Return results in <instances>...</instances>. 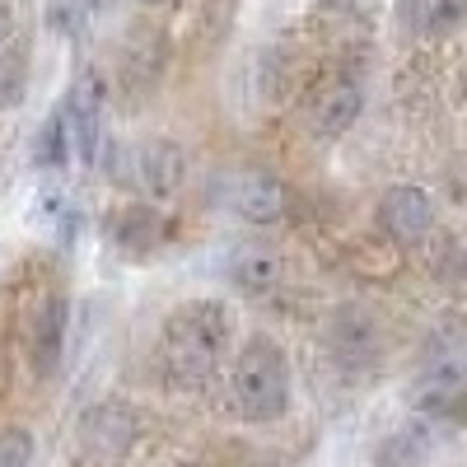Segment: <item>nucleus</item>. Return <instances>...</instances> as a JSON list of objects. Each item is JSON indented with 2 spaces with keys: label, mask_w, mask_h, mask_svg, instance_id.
<instances>
[{
  "label": "nucleus",
  "mask_w": 467,
  "mask_h": 467,
  "mask_svg": "<svg viewBox=\"0 0 467 467\" xmlns=\"http://www.w3.org/2000/svg\"><path fill=\"white\" fill-rule=\"evenodd\" d=\"M229 337H234V314L220 299L178 304L164 318V337H160L164 365L173 369L178 383H202L220 369L224 350H229Z\"/></svg>",
  "instance_id": "f257e3e1"
},
{
  "label": "nucleus",
  "mask_w": 467,
  "mask_h": 467,
  "mask_svg": "<svg viewBox=\"0 0 467 467\" xmlns=\"http://www.w3.org/2000/svg\"><path fill=\"white\" fill-rule=\"evenodd\" d=\"M234 402L244 420H281L290 407V360L271 337H253L234 365Z\"/></svg>",
  "instance_id": "f03ea898"
},
{
  "label": "nucleus",
  "mask_w": 467,
  "mask_h": 467,
  "mask_svg": "<svg viewBox=\"0 0 467 467\" xmlns=\"http://www.w3.org/2000/svg\"><path fill=\"white\" fill-rule=\"evenodd\" d=\"M416 402L425 416H449L467 402V327L462 323H444L440 337L425 346Z\"/></svg>",
  "instance_id": "7ed1b4c3"
},
{
  "label": "nucleus",
  "mask_w": 467,
  "mask_h": 467,
  "mask_svg": "<svg viewBox=\"0 0 467 467\" xmlns=\"http://www.w3.org/2000/svg\"><path fill=\"white\" fill-rule=\"evenodd\" d=\"M117 178H127L140 197L160 211V206H169L178 192H182L187 154L173 140H145V145H136V150L122 154V173H117Z\"/></svg>",
  "instance_id": "20e7f679"
},
{
  "label": "nucleus",
  "mask_w": 467,
  "mask_h": 467,
  "mask_svg": "<svg viewBox=\"0 0 467 467\" xmlns=\"http://www.w3.org/2000/svg\"><path fill=\"white\" fill-rule=\"evenodd\" d=\"M215 192H220V202L239 215V220H248V224H276V220H285V211H290L285 182L271 178V173H262V169L224 173V178L215 182Z\"/></svg>",
  "instance_id": "39448f33"
},
{
  "label": "nucleus",
  "mask_w": 467,
  "mask_h": 467,
  "mask_svg": "<svg viewBox=\"0 0 467 467\" xmlns=\"http://www.w3.org/2000/svg\"><path fill=\"white\" fill-rule=\"evenodd\" d=\"M103 103H108V85L99 70H85L75 80L66 108H61V122L70 136V154H80L85 164L99 160V145H103Z\"/></svg>",
  "instance_id": "423d86ee"
},
{
  "label": "nucleus",
  "mask_w": 467,
  "mask_h": 467,
  "mask_svg": "<svg viewBox=\"0 0 467 467\" xmlns=\"http://www.w3.org/2000/svg\"><path fill=\"white\" fill-rule=\"evenodd\" d=\"M327 350L332 360L346 369H369L383 360V332L379 318L360 304H341L337 314L327 318Z\"/></svg>",
  "instance_id": "0eeeda50"
},
{
  "label": "nucleus",
  "mask_w": 467,
  "mask_h": 467,
  "mask_svg": "<svg viewBox=\"0 0 467 467\" xmlns=\"http://www.w3.org/2000/svg\"><path fill=\"white\" fill-rule=\"evenodd\" d=\"M131 440H136V416L122 402H103V407L85 411L80 440H75V444H80V458L89 467H112V462H122Z\"/></svg>",
  "instance_id": "6e6552de"
},
{
  "label": "nucleus",
  "mask_w": 467,
  "mask_h": 467,
  "mask_svg": "<svg viewBox=\"0 0 467 467\" xmlns=\"http://www.w3.org/2000/svg\"><path fill=\"white\" fill-rule=\"evenodd\" d=\"M431 220H435V206L420 187L402 182V187H388L379 197V229L388 234L393 244H420L431 234Z\"/></svg>",
  "instance_id": "1a4fd4ad"
},
{
  "label": "nucleus",
  "mask_w": 467,
  "mask_h": 467,
  "mask_svg": "<svg viewBox=\"0 0 467 467\" xmlns=\"http://www.w3.org/2000/svg\"><path fill=\"white\" fill-rule=\"evenodd\" d=\"M70 308L61 295H47L43 304H37V314H33V337H28V350H33V369L37 374H52L61 365V350H66V318Z\"/></svg>",
  "instance_id": "9d476101"
},
{
  "label": "nucleus",
  "mask_w": 467,
  "mask_h": 467,
  "mask_svg": "<svg viewBox=\"0 0 467 467\" xmlns=\"http://www.w3.org/2000/svg\"><path fill=\"white\" fill-rule=\"evenodd\" d=\"M229 276L244 295H271L281 285V253L271 244H244L229 257Z\"/></svg>",
  "instance_id": "9b49d317"
},
{
  "label": "nucleus",
  "mask_w": 467,
  "mask_h": 467,
  "mask_svg": "<svg viewBox=\"0 0 467 467\" xmlns=\"http://www.w3.org/2000/svg\"><path fill=\"white\" fill-rule=\"evenodd\" d=\"M398 19H402L407 33L444 37V33H453V28L467 19V0H402Z\"/></svg>",
  "instance_id": "f8f14e48"
},
{
  "label": "nucleus",
  "mask_w": 467,
  "mask_h": 467,
  "mask_svg": "<svg viewBox=\"0 0 467 467\" xmlns=\"http://www.w3.org/2000/svg\"><path fill=\"white\" fill-rule=\"evenodd\" d=\"M360 117V89L350 85V80H337L332 89H323L318 108H314V131L323 140H337L350 131V122Z\"/></svg>",
  "instance_id": "ddd939ff"
},
{
  "label": "nucleus",
  "mask_w": 467,
  "mask_h": 467,
  "mask_svg": "<svg viewBox=\"0 0 467 467\" xmlns=\"http://www.w3.org/2000/svg\"><path fill=\"white\" fill-rule=\"evenodd\" d=\"M425 458H431V431L420 420L402 425L379 444V467H425Z\"/></svg>",
  "instance_id": "4468645a"
},
{
  "label": "nucleus",
  "mask_w": 467,
  "mask_h": 467,
  "mask_svg": "<svg viewBox=\"0 0 467 467\" xmlns=\"http://www.w3.org/2000/svg\"><path fill=\"white\" fill-rule=\"evenodd\" d=\"M164 239V220L154 206H131L117 215V244L131 248V253H150L154 244Z\"/></svg>",
  "instance_id": "2eb2a0df"
},
{
  "label": "nucleus",
  "mask_w": 467,
  "mask_h": 467,
  "mask_svg": "<svg viewBox=\"0 0 467 467\" xmlns=\"http://www.w3.org/2000/svg\"><path fill=\"white\" fill-rule=\"evenodd\" d=\"M70 160V136H66V122H61V112L47 122V131H43V145H37V164L43 169H61Z\"/></svg>",
  "instance_id": "dca6fc26"
},
{
  "label": "nucleus",
  "mask_w": 467,
  "mask_h": 467,
  "mask_svg": "<svg viewBox=\"0 0 467 467\" xmlns=\"http://www.w3.org/2000/svg\"><path fill=\"white\" fill-rule=\"evenodd\" d=\"M19 94H24V57L19 47H10V52H0V108L19 103Z\"/></svg>",
  "instance_id": "f3484780"
},
{
  "label": "nucleus",
  "mask_w": 467,
  "mask_h": 467,
  "mask_svg": "<svg viewBox=\"0 0 467 467\" xmlns=\"http://www.w3.org/2000/svg\"><path fill=\"white\" fill-rule=\"evenodd\" d=\"M33 462V435L10 425V431H0V467H28Z\"/></svg>",
  "instance_id": "a211bd4d"
},
{
  "label": "nucleus",
  "mask_w": 467,
  "mask_h": 467,
  "mask_svg": "<svg viewBox=\"0 0 467 467\" xmlns=\"http://www.w3.org/2000/svg\"><path fill=\"white\" fill-rule=\"evenodd\" d=\"M10 37V5H0V43Z\"/></svg>",
  "instance_id": "6ab92c4d"
},
{
  "label": "nucleus",
  "mask_w": 467,
  "mask_h": 467,
  "mask_svg": "<svg viewBox=\"0 0 467 467\" xmlns=\"http://www.w3.org/2000/svg\"><path fill=\"white\" fill-rule=\"evenodd\" d=\"M140 5H160V0H140Z\"/></svg>",
  "instance_id": "aec40b11"
}]
</instances>
